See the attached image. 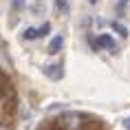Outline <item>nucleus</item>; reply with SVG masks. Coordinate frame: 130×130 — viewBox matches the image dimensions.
Returning a JSON list of instances; mask_svg holds the SVG:
<instances>
[{
    "label": "nucleus",
    "instance_id": "obj_1",
    "mask_svg": "<svg viewBox=\"0 0 130 130\" xmlns=\"http://www.w3.org/2000/svg\"><path fill=\"white\" fill-rule=\"evenodd\" d=\"M86 126H88V117H84L82 112H64L55 121L57 130H86Z\"/></svg>",
    "mask_w": 130,
    "mask_h": 130
},
{
    "label": "nucleus",
    "instance_id": "obj_2",
    "mask_svg": "<svg viewBox=\"0 0 130 130\" xmlns=\"http://www.w3.org/2000/svg\"><path fill=\"white\" fill-rule=\"evenodd\" d=\"M95 44H97V48H108V51H115V48H117L112 35H108V33H102V35L95 40Z\"/></svg>",
    "mask_w": 130,
    "mask_h": 130
},
{
    "label": "nucleus",
    "instance_id": "obj_3",
    "mask_svg": "<svg viewBox=\"0 0 130 130\" xmlns=\"http://www.w3.org/2000/svg\"><path fill=\"white\" fill-rule=\"evenodd\" d=\"M44 75L48 79H62L64 77V69H62V64H53V66H44Z\"/></svg>",
    "mask_w": 130,
    "mask_h": 130
},
{
    "label": "nucleus",
    "instance_id": "obj_4",
    "mask_svg": "<svg viewBox=\"0 0 130 130\" xmlns=\"http://www.w3.org/2000/svg\"><path fill=\"white\" fill-rule=\"evenodd\" d=\"M62 46H64V38L62 35H55L53 40H51V44H48V48H51V53H60Z\"/></svg>",
    "mask_w": 130,
    "mask_h": 130
},
{
    "label": "nucleus",
    "instance_id": "obj_5",
    "mask_svg": "<svg viewBox=\"0 0 130 130\" xmlns=\"http://www.w3.org/2000/svg\"><path fill=\"white\" fill-rule=\"evenodd\" d=\"M110 27H112V29H115V31H117V33H119V35H121V38H126V35H128V29H126V27H123V24H119V22H112V24H110Z\"/></svg>",
    "mask_w": 130,
    "mask_h": 130
},
{
    "label": "nucleus",
    "instance_id": "obj_6",
    "mask_svg": "<svg viewBox=\"0 0 130 130\" xmlns=\"http://www.w3.org/2000/svg\"><path fill=\"white\" fill-rule=\"evenodd\" d=\"M35 38H38V29H33V27L24 29V40H35Z\"/></svg>",
    "mask_w": 130,
    "mask_h": 130
},
{
    "label": "nucleus",
    "instance_id": "obj_7",
    "mask_svg": "<svg viewBox=\"0 0 130 130\" xmlns=\"http://www.w3.org/2000/svg\"><path fill=\"white\" fill-rule=\"evenodd\" d=\"M55 7L60 11H69V0H55Z\"/></svg>",
    "mask_w": 130,
    "mask_h": 130
},
{
    "label": "nucleus",
    "instance_id": "obj_8",
    "mask_svg": "<svg viewBox=\"0 0 130 130\" xmlns=\"http://www.w3.org/2000/svg\"><path fill=\"white\" fill-rule=\"evenodd\" d=\"M9 77H7V73H5V71H0V88H5V86H9Z\"/></svg>",
    "mask_w": 130,
    "mask_h": 130
},
{
    "label": "nucleus",
    "instance_id": "obj_9",
    "mask_svg": "<svg viewBox=\"0 0 130 130\" xmlns=\"http://www.w3.org/2000/svg\"><path fill=\"white\" fill-rule=\"evenodd\" d=\"M24 5H27V0H13V2H11V7H13L15 11H22Z\"/></svg>",
    "mask_w": 130,
    "mask_h": 130
},
{
    "label": "nucleus",
    "instance_id": "obj_10",
    "mask_svg": "<svg viewBox=\"0 0 130 130\" xmlns=\"http://www.w3.org/2000/svg\"><path fill=\"white\" fill-rule=\"evenodd\" d=\"M48 31H51V27H48V24H42V27L38 29V38H44V35H46Z\"/></svg>",
    "mask_w": 130,
    "mask_h": 130
},
{
    "label": "nucleus",
    "instance_id": "obj_11",
    "mask_svg": "<svg viewBox=\"0 0 130 130\" xmlns=\"http://www.w3.org/2000/svg\"><path fill=\"white\" fill-rule=\"evenodd\" d=\"M126 7H128V0H119V2H117V13H121V11H123V9H126Z\"/></svg>",
    "mask_w": 130,
    "mask_h": 130
},
{
    "label": "nucleus",
    "instance_id": "obj_12",
    "mask_svg": "<svg viewBox=\"0 0 130 130\" xmlns=\"http://www.w3.org/2000/svg\"><path fill=\"white\" fill-rule=\"evenodd\" d=\"M0 130H11V123L5 119V121H0Z\"/></svg>",
    "mask_w": 130,
    "mask_h": 130
},
{
    "label": "nucleus",
    "instance_id": "obj_13",
    "mask_svg": "<svg viewBox=\"0 0 130 130\" xmlns=\"http://www.w3.org/2000/svg\"><path fill=\"white\" fill-rule=\"evenodd\" d=\"M123 128H126V130H130V117L126 119V121H123Z\"/></svg>",
    "mask_w": 130,
    "mask_h": 130
},
{
    "label": "nucleus",
    "instance_id": "obj_14",
    "mask_svg": "<svg viewBox=\"0 0 130 130\" xmlns=\"http://www.w3.org/2000/svg\"><path fill=\"white\" fill-rule=\"evenodd\" d=\"M88 2H93V5H95V2H99V0H88Z\"/></svg>",
    "mask_w": 130,
    "mask_h": 130
}]
</instances>
